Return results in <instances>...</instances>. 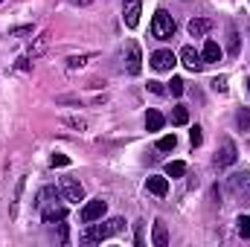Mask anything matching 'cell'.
Returning <instances> with one entry per match:
<instances>
[{
    "mask_svg": "<svg viewBox=\"0 0 250 247\" xmlns=\"http://www.w3.org/2000/svg\"><path fill=\"white\" fill-rule=\"evenodd\" d=\"M125 230V221L123 218H108V221H102L99 218V224H87V233L82 236V242L84 245H93V242H105V239H111V236H117V233H123Z\"/></svg>",
    "mask_w": 250,
    "mask_h": 247,
    "instance_id": "1",
    "label": "cell"
},
{
    "mask_svg": "<svg viewBox=\"0 0 250 247\" xmlns=\"http://www.w3.org/2000/svg\"><path fill=\"white\" fill-rule=\"evenodd\" d=\"M151 35H154L157 41H169V38L175 35V21H172V15H169L166 9H157V12H154V21H151Z\"/></svg>",
    "mask_w": 250,
    "mask_h": 247,
    "instance_id": "2",
    "label": "cell"
},
{
    "mask_svg": "<svg viewBox=\"0 0 250 247\" xmlns=\"http://www.w3.org/2000/svg\"><path fill=\"white\" fill-rule=\"evenodd\" d=\"M62 198L70 204H79L84 201V186L79 184L76 178H62Z\"/></svg>",
    "mask_w": 250,
    "mask_h": 247,
    "instance_id": "3",
    "label": "cell"
},
{
    "mask_svg": "<svg viewBox=\"0 0 250 247\" xmlns=\"http://www.w3.org/2000/svg\"><path fill=\"white\" fill-rule=\"evenodd\" d=\"M105 209H108V204H105L102 198H96V201H87V204L82 206V221H84V224H90V221H99V218L105 215Z\"/></svg>",
    "mask_w": 250,
    "mask_h": 247,
    "instance_id": "4",
    "label": "cell"
},
{
    "mask_svg": "<svg viewBox=\"0 0 250 247\" xmlns=\"http://www.w3.org/2000/svg\"><path fill=\"white\" fill-rule=\"evenodd\" d=\"M41 218H44V224H62L64 218H67V206L64 204H56V201H50V204H44L41 206Z\"/></svg>",
    "mask_w": 250,
    "mask_h": 247,
    "instance_id": "5",
    "label": "cell"
},
{
    "mask_svg": "<svg viewBox=\"0 0 250 247\" xmlns=\"http://www.w3.org/2000/svg\"><path fill=\"white\" fill-rule=\"evenodd\" d=\"M175 64H178V59H175L172 50H157V53H151V67H154L157 73H169Z\"/></svg>",
    "mask_w": 250,
    "mask_h": 247,
    "instance_id": "6",
    "label": "cell"
},
{
    "mask_svg": "<svg viewBox=\"0 0 250 247\" xmlns=\"http://www.w3.org/2000/svg\"><path fill=\"white\" fill-rule=\"evenodd\" d=\"M236 157H239L236 143H233V140H224V143H221V148H218V154H215V166H233V163H236Z\"/></svg>",
    "mask_w": 250,
    "mask_h": 247,
    "instance_id": "7",
    "label": "cell"
},
{
    "mask_svg": "<svg viewBox=\"0 0 250 247\" xmlns=\"http://www.w3.org/2000/svg\"><path fill=\"white\" fill-rule=\"evenodd\" d=\"M140 9H143L140 0H125L123 3V21H125L128 29H134V26L140 23Z\"/></svg>",
    "mask_w": 250,
    "mask_h": 247,
    "instance_id": "8",
    "label": "cell"
},
{
    "mask_svg": "<svg viewBox=\"0 0 250 247\" xmlns=\"http://www.w3.org/2000/svg\"><path fill=\"white\" fill-rule=\"evenodd\" d=\"M181 62H184V67L192 70V73H198V70L204 67V59H201V53H198L195 47H184V50H181Z\"/></svg>",
    "mask_w": 250,
    "mask_h": 247,
    "instance_id": "9",
    "label": "cell"
},
{
    "mask_svg": "<svg viewBox=\"0 0 250 247\" xmlns=\"http://www.w3.org/2000/svg\"><path fill=\"white\" fill-rule=\"evenodd\" d=\"M187 29H189V35H192V38H204V35L212 29V21H209V18H192Z\"/></svg>",
    "mask_w": 250,
    "mask_h": 247,
    "instance_id": "10",
    "label": "cell"
},
{
    "mask_svg": "<svg viewBox=\"0 0 250 247\" xmlns=\"http://www.w3.org/2000/svg\"><path fill=\"white\" fill-rule=\"evenodd\" d=\"M125 67H128V73L131 76H137L140 73V67H143V56H140V47L131 41L128 44V62H125Z\"/></svg>",
    "mask_w": 250,
    "mask_h": 247,
    "instance_id": "11",
    "label": "cell"
},
{
    "mask_svg": "<svg viewBox=\"0 0 250 247\" xmlns=\"http://www.w3.org/2000/svg\"><path fill=\"white\" fill-rule=\"evenodd\" d=\"M146 189H148L151 195H157V198H166V192H169V178L154 175V178H148V181H146Z\"/></svg>",
    "mask_w": 250,
    "mask_h": 247,
    "instance_id": "12",
    "label": "cell"
},
{
    "mask_svg": "<svg viewBox=\"0 0 250 247\" xmlns=\"http://www.w3.org/2000/svg\"><path fill=\"white\" fill-rule=\"evenodd\" d=\"M47 47H50V32L44 29V32H41V35L35 38V44L29 47V53H26V56H29V59L35 62V59H41V56H44V50H47Z\"/></svg>",
    "mask_w": 250,
    "mask_h": 247,
    "instance_id": "13",
    "label": "cell"
},
{
    "mask_svg": "<svg viewBox=\"0 0 250 247\" xmlns=\"http://www.w3.org/2000/svg\"><path fill=\"white\" fill-rule=\"evenodd\" d=\"M221 47L215 44V41H207L204 44V50H201V59H204V64H215V62H221Z\"/></svg>",
    "mask_w": 250,
    "mask_h": 247,
    "instance_id": "14",
    "label": "cell"
},
{
    "mask_svg": "<svg viewBox=\"0 0 250 247\" xmlns=\"http://www.w3.org/2000/svg\"><path fill=\"white\" fill-rule=\"evenodd\" d=\"M151 245H154V247H166V245H169V230H166V224H163V221H154Z\"/></svg>",
    "mask_w": 250,
    "mask_h": 247,
    "instance_id": "15",
    "label": "cell"
},
{
    "mask_svg": "<svg viewBox=\"0 0 250 247\" xmlns=\"http://www.w3.org/2000/svg\"><path fill=\"white\" fill-rule=\"evenodd\" d=\"M163 123H166V120H163V114H160V111H154V108H151V111L146 114V131H160Z\"/></svg>",
    "mask_w": 250,
    "mask_h": 247,
    "instance_id": "16",
    "label": "cell"
},
{
    "mask_svg": "<svg viewBox=\"0 0 250 247\" xmlns=\"http://www.w3.org/2000/svg\"><path fill=\"white\" fill-rule=\"evenodd\" d=\"M93 59V53H82V56H70L67 59V70H79V67H84V64Z\"/></svg>",
    "mask_w": 250,
    "mask_h": 247,
    "instance_id": "17",
    "label": "cell"
},
{
    "mask_svg": "<svg viewBox=\"0 0 250 247\" xmlns=\"http://www.w3.org/2000/svg\"><path fill=\"white\" fill-rule=\"evenodd\" d=\"M172 123H175V125H187L189 123L187 105H175V108H172Z\"/></svg>",
    "mask_w": 250,
    "mask_h": 247,
    "instance_id": "18",
    "label": "cell"
},
{
    "mask_svg": "<svg viewBox=\"0 0 250 247\" xmlns=\"http://www.w3.org/2000/svg\"><path fill=\"white\" fill-rule=\"evenodd\" d=\"M53 198H56V189H53V186H44V189L38 192V198H35V206L41 209V206H44V204H50Z\"/></svg>",
    "mask_w": 250,
    "mask_h": 247,
    "instance_id": "19",
    "label": "cell"
},
{
    "mask_svg": "<svg viewBox=\"0 0 250 247\" xmlns=\"http://www.w3.org/2000/svg\"><path fill=\"white\" fill-rule=\"evenodd\" d=\"M166 175H169V178H184V175H187V163H181V160L169 163V166H166Z\"/></svg>",
    "mask_w": 250,
    "mask_h": 247,
    "instance_id": "20",
    "label": "cell"
},
{
    "mask_svg": "<svg viewBox=\"0 0 250 247\" xmlns=\"http://www.w3.org/2000/svg\"><path fill=\"white\" fill-rule=\"evenodd\" d=\"M175 145H178V137H175V134H166V137L157 140V148H160V151H172Z\"/></svg>",
    "mask_w": 250,
    "mask_h": 247,
    "instance_id": "21",
    "label": "cell"
},
{
    "mask_svg": "<svg viewBox=\"0 0 250 247\" xmlns=\"http://www.w3.org/2000/svg\"><path fill=\"white\" fill-rule=\"evenodd\" d=\"M236 125H239L242 131H250V108H239V114H236Z\"/></svg>",
    "mask_w": 250,
    "mask_h": 247,
    "instance_id": "22",
    "label": "cell"
},
{
    "mask_svg": "<svg viewBox=\"0 0 250 247\" xmlns=\"http://www.w3.org/2000/svg\"><path fill=\"white\" fill-rule=\"evenodd\" d=\"M236 227H239V236L242 239H250V215H239Z\"/></svg>",
    "mask_w": 250,
    "mask_h": 247,
    "instance_id": "23",
    "label": "cell"
},
{
    "mask_svg": "<svg viewBox=\"0 0 250 247\" xmlns=\"http://www.w3.org/2000/svg\"><path fill=\"white\" fill-rule=\"evenodd\" d=\"M227 35H230V56H239V32H236V26H230Z\"/></svg>",
    "mask_w": 250,
    "mask_h": 247,
    "instance_id": "24",
    "label": "cell"
},
{
    "mask_svg": "<svg viewBox=\"0 0 250 247\" xmlns=\"http://www.w3.org/2000/svg\"><path fill=\"white\" fill-rule=\"evenodd\" d=\"M169 90H172V96H181V93H184V79H181V76H172Z\"/></svg>",
    "mask_w": 250,
    "mask_h": 247,
    "instance_id": "25",
    "label": "cell"
},
{
    "mask_svg": "<svg viewBox=\"0 0 250 247\" xmlns=\"http://www.w3.org/2000/svg\"><path fill=\"white\" fill-rule=\"evenodd\" d=\"M212 90L215 93H227V76H215L212 79Z\"/></svg>",
    "mask_w": 250,
    "mask_h": 247,
    "instance_id": "26",
    "label": "cell"
},
{
    "mask_svg": "<svg viewBox=\"0 0 250 247\" xmlns=\"http://www.w3.org/2000/svg\"><path fill=\"white\" fill-rule=\"evenodd\" d=\"M64 125H70V128H79V131H84L87 128V120H82V117H67Z\"/></svg>",
    "mask_w": 250,
    "mask_h": 247,
    "instance_id": "27",
    "label": "cell"
},
{
    "mask_svg": "<svg viewBox=\"0 0 250 247\" xmlns=\"http://www.w3.org/2000/svg\"><path fill=\"white\" fill-rule=\"evenodd\" d=\"M50 163H53V166H70V157L62 154V151H56V154L50 157Z\"/></svg>",
    "mask_w": 250,
    "mask_h": 247,
    "instance_id": "28",
    "label": "cell"
},
{
    "mask_svg": "<svg viewBox=\"0 0 250 247\" xmlns=\"http://www.w3.org/2000/svg\"><path fill=\"white\" fill-rule=\"evenodd\" d=\"M189 140H192V145H201V140H204V134H201V128L195 125L192 131H189Z\"/></svg>",
    "mask_w": 250,
    "mask_h": 247,
    "instance_id": "29",
    "label": "cell"
},
{
    "mask_svg": "<svg viewBox=\"0 0 250 247\" xmlns=\"http://www.w3.org/2000/svg\"><path fill=\"white\" fill-rule=\"evenodd\" d=\"M148 90H151L154 96H163V93H166V87H163L160 82H148Z\"/></svg>",
    "mask_w": 250,
    "mask_h": 247,
    "instance_id": "30",
    "label": "cell"
},
{
    "mask_svg": "<svg viewBox=\"0 0 250 247\" xmlns=\"http://www.w3.org/2000/svg\"><path fill=\"white\" fill-rule=\"evenodd\" d=\"M32 32V26H15V29H9V35H29Z\"/></svg>",
    "mask_w": 250,
    "mask_h": 247,
    "instance_id": "31",
    "label": "cell"
},
{
    "mask_svg": "<svg viewBox=\"0 0 250 247\" xmlns=\"http://www.w3.org/2000/svg\"><path fill=\"white\" fill-rule=\"evenodd\" d=\"M29 62H32L29 56H26V59H21V62H18V70H21V73H26V70H29Z\"/></svg>",
    "mask_w": 250,
    "mask_h": 247,
    "instance_id": "32",
    "label": "cell"
},
{
    "mask_svg": "<svg viewBox=\"0 0 250 247\" xmlns=\"http://www.w3.org/2000/svg\"><path fill=\"white\" fill-rule=\"evenodd\" d=\"M96 0H70V6H93Z\"/></svg>",
    "mask_w": 250,
    "mask_h": 247,
    "instance_id": "33",
    "label": "cell"
},
{
    "mask_svg": "<svg viewBox=\"0 0 250 247\" xmlns=\"http://www.w3.org/2000/svg\"><path fill=\"white\" fill-rule=\"evenodd\" d=\"M248 87H250V79H248Z\"/></svg>",
    "mask_w": 250,
    "mask_h": 247,
    "instance_id": "34",
    "label": "cell"
},
{
    "mask_svg": "<svg viewBox=\"0 0 250 247\" xmlns=\"http://www.w3.org/2000/svg\"><path fill=\"white\" fill-rule=\"evenodd\" d=\"M0 3H3V0H0Z\"/></svg>",
    "mask_w": 250,
    "mask_h": 247,
    "instance_id": "35",
    "label": "cell"
}]
</instances>
